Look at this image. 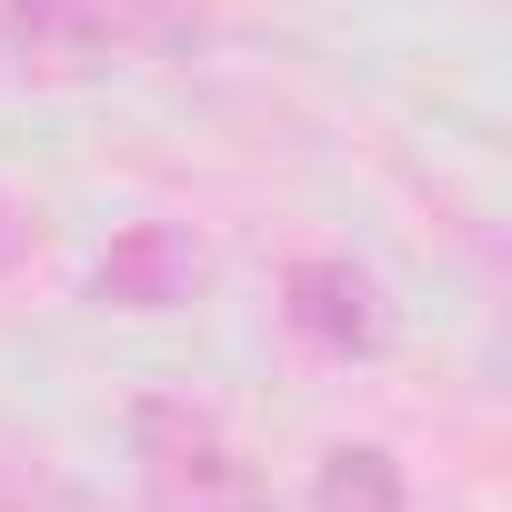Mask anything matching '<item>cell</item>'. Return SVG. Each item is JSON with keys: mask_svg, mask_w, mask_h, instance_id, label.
I'll list each match as a JSON object with an SVG mask.
<instances>
[{"mask_svg": "<svg viewBox=\"0 0 512 512\" xmlns=\"http://www.w3.org/2000/svg\"><path fill=\"white\" fill-rule=\"evenodd\" d=\"M282 312H292V332L302 342H322V352H382V292H372V272H352V262H292V282H282Z\"/></svg>", "mask_w": 512, "mask_h": 512, "instance_id": "cell-4", "label": "cell"}, {"mask_svg": "<svg viewBox=\"0 0 512 512\" xmlns=\"http://www.w3.org/2000/svg\"><path fill=\"white\" fill-rule=\"evenodd\" d=\"M312 512H402V462L382 442H332L312 472Z\"/></svg>", "mask_w": 512, "mask_h": 512, "instance_id": "cell-5", "label": "cell"}, {"mask_svg": "<svg viewBox=\"0 0 512 512\" xmlns=\"http://www.w3.org/2000/svg\"><path fill=\"white\" fill-rule=\"evenodd\" d=\"M181 31L171 0H0V61L41 71H121Z\"/></svg>", "mask_w": 512, "mask_h": 512, "instance_id": "cell-2", "label": "cell"}, {"mask_svg": "<svg viewBox=\"0 0 512 512\" xmlns=\"http://www.w3.org/2000/svg\"><path fill=\"white\" fill-rule=\"evenodd\" d=\"M201 292H211V241L191 221H131L91 262V302L101 312H181Z\"/></svg>", "mask_w": 512, "mask_h": 512, "instance_id": "cell-3", "label": "cell"}, {"mask_svg": "<svg viewBox=\"0 0 512 512\" xmlns=\"http://www.w3.org/2000/svg\"><path fill=\"white\" fill-rule=\"evenodd\" d=\"M21 251H31V221H21L11 201H0V272H11V262H21Z\"/></svg>", "mask_w": 512, "mask_h": 512, "instance_id": "cell-6", "label": "cell"}, {"mask_svg": "<svg viewBox=\"0 0 512 512\" xmlns=\"http://www.w3.org/2000/svg\"><path fill=\"white\" fill-rule=\"evenodd\" d=\"M131 482H141V512H272L241 442L191 402H141L131 412Z\"/></svg>", "mask_w": 512, "mask_h": 512, "instance_id": "cell-1", "label": "cell"}]
</instances>
